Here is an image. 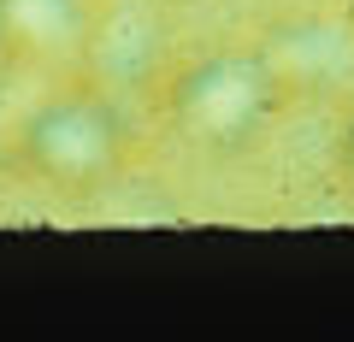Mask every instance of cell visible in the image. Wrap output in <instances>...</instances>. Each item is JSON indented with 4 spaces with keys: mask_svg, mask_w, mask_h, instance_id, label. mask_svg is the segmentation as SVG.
Here are the masks:
<instances>
[{
    "mask_svg": "<svg viewBox=\"0 0 354 342\" xmlns=\"http://www.w3.org/2000/svg\"><path fill=\"white\" fill-rule=\"evenodd\" d=\"M153 106L177 148L201 160H236L290 118L295 95L254 30L165 53V65L153 71Z\"/></svg>",
    "mask_w": 354,
    "mask_h": 342,
    "instance_id": "6da1fadb",
    "label": "cell"
},
{
    "mask_svg": "<svg viewBox=\"0 0 354 342\" xmlns=\"http://www.w3.org/2000/svg\"><path fill=\"white\" fill-rule=\"evenodd\" d=\"M130 153H136V130H130V106L118 83L101 71H65L53 77V89L24 113L12 136V165L24 183L59 201H88L106 183L124 178Z\"/></svg>",
    "mask_w": 354,
    "mask_h": 342,
    "instance_id": "7a4b0ae2",
    "label": "cell"
},
{
    "mask_svg": "<svg viewBox=\"0 0 354 342\" xmlns=\"http://www.w3.org/2000/svg\"><path fill=\"white\" fill-rule=\"evenodd\" d=\"M260 41L272 48L295 106L301 101L337 106L354 89V18L342 12V0L337 6H319V12H290L278 24H266Z\"/></svg>",
    "mask_w": 354,
    "mask_h": 342,
    "instance_id": "3957f363",
    "label": "cell"
},
{
    "mask_svg": "<svg viewBox=\"0 0 354 342\" xmlns=\"http://www.w3.org/2000/svg\"><path fill=\"white\" fill-rule=\"evenodd\" d=\"M101 12V0H0V65L41 77L83 71Z\"/></svg>",
    "mask_w": 354,
    "mask_h": 342,
    "instance_id": "277c9868",
    "label": "cell"
},
{
    "mask_svg": "<svg viewBox=\"0 0 354 342\" xmlns=\"http://www.w3.org/2000/svg\"><path fill=\"white\" fill-rule=\"evenodd\" d=\"M330 171H337V189L348 195L354 207V89L337 101V113H330Z\"/></svg>",
    "mask_w": 354,
    "mask_h": 342,
    "instance_id": "5b68a950",
    "label": "cell"
},
{
    "mask_svg": "<svg viewBox=\"0 0 354 342\" xmlns=\"http://www.w3.org/2000/svg\"><path fill=\"white\" fill-rule=\"evenodd\" d=\"M342 12H348V18H354V0H342Z\"/></svg>",
    "mask_w": 354,
    "mask_h": 342,
    "instance_id": "8992f818",
    "label": "cell"
}]
</instances>
